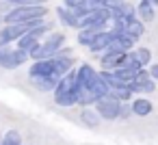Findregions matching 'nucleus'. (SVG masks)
I'll use <instances>...</instances> for the list:
<instances>
[{"label":"nucleus","instance_id":"obj_30","mask_svg":"<svg viewBox=\"0 0 158 145\" xmlns=\"http://www.w3.org/2000/svg\"><path fill=\"white\" fill-rule=\"evenodd\" d=\"M7 11H11V5L7 2V0H0V13H2V15H5Z\"/></svg>","mask_w":158,"mask_h":145},{"label":"nucleus","instance_id":"obj_17","mask_svg":"<svg viewBox=\"0 0 158 145\" xmlns=\"http://www.w3.org/2000/svg\"><path fill=\"white\" fill-rule=\"evenodd\" d=\"M121 59H123V54H113V52H104L102 54V72H115L117 67H119V63H121Z\"/></svg>","mask_w":158,"mask_h":145},{"label":"nucleus","instance_id":"obj_23","mask_svg":"<svg viewBox=\"0 0 158 145\" xmlns=\"http://www.w3.org/2000/svg\"><path fill=\"white\" fill-rule=\"evenodd\" d=\"M80 119H82V123H87L89 128H95L98 123H100V115L93 110V108H82V113H80Z\"/></svg>","mask_w":158,"mask_h":145},{"label":"nucleus","instance_id":"obj_22","mask_svg":"<svg viewBox=\"0 0 158 145\" xmlns=\"http://www.w3.org/2000/svg\"><path fill=\"white\" fill-rule=\"evenodd\" d=\"M108 95H110V97H115V100H119V102H128V100L132 97V91H130V87H128V85H123V87L108 89Z\"/></svg>","mask_w":158,"mask_h":145},{"label":"nucleus","instance_id":"obj_21","mask_svg":"<svg viewBox=\"0 0 158 145\" xmlns=\"http://www.w3.org/2000/svg\"><path fill=\"white\" fill-rule=\"evenodd\" d=\"M100 33V28H80L78 31V44L80 46H91V41L95 39V35Z\"/></svg>","mask_w":158,"mask_h":145},{"label":"nucleus","instance_id":"obj_29","mask_svg":"<svg viewBox=\"0 0 158 145\" xmlns=\"http://www.w3.org/2000/svg\"><path fill=\"white\" fill-rule=\"evenodd\" d=\"M147 74H149L152 80H158V65H152V67L147 69Z\"/></svg>","mask_w":158,"mask_h":145},{"label":"nucleus","instance_id":"obj_20","mask_svg":"<svg viewBox=\"0 0 158 145\" xmlns=\"http://www.w3.org/2000/svg\"><path fill=\"white\" fill-rule=\"evenodd\" d=\"M130 108H132V115L145 117V115H149V113H152V102H149V100H145V97H139V100H134V102L130 104Z\"/></svg>","mask_w":158,"mask_h":145},{"label":"nucleus","instance_id":"obj_11","mask_svg":"<svg viewBox=\"0 0 158 145\" xmlns=\"http://www.w3.org/2000/svg\"><path fill=\"white\" fill-rule=\"evenodd\" d=\"M132 46H134V39H130V37H126V35H117V33H115V39L108 44V48H106L104 52L126 54V52H130V50H132Z\"/></svg>","mask_w":158,"mask_h":145},{"label":"nucleus","instance_id":"obj_3","mask_svg":"<svg viewBox=\"0 0 158 145\" xmlns=\"http://www.w3.org/2000/svg\"><path fill=\"white\" fill-rule=\"evenodd\" d=\"M63 48H65V35L63 33H48L41 39V44L28 56L33 61H44V59H50V56L59 54V50H63Z\"/></svg>","mask_w":158,"mask_h":145},{"label":"nucleus","instance_id":"obj_5","mask_svg":"<svg viewBox=\"0 0 158 145\" xmlns=\"http://www.w3.org/2000/svg\"><path fill=\"white\" fill-rule=\"evenodd\" d=\"M44 20H33V22H24V24H2L0 26V46H9L15 44L20 37H24L31 28L39 26Z\"/></svg>","mask_w":158,"mask_h":145},{"label":"nucleus","instance_id":"obj_28","mask_svg":"<svg viewBox=\"0 0 158 145\" xmlns=\"http://www.w3.org/2000/svg\"><path fill=\"white\" fill-rule=\"evenodd\" d=\"M130 115H132L130 104H123V102H121V108H119V119H128Z\"/></svg>","mask_w":158,"mask_h":145},{"label":"nucleus","instance_id":"obj_25","mask_svg":"<svg viewBox=\"0 0 158 145\" xmlns=\"http://www.w3.org/2000/svg\"><path fill=\"white\" fill-rule=\"evenodd\" d=\"M134 54H136V61H139L141 67H145V65L152 61V52H149L147 48H139V50H134Z\"/></svg>","mask_w":158,"mask_h":145},{"label":"nucleus","instance_id":"obj_9","mask_svg":"<svg viewBox=\"0 0 158 145\" xmlns=\"http://www.w3.org/2000/svg\"><path fill=\"white\" fill-rule=\"evenodd\" d=\"M41 76H56V78H61L52 56L44 59V61H33V65L28 67V78H41Z\"/></svg>","mask_w":158,"mask_h":145},{"label":"nucleus","instance_id":"obj_13","mask_svg":"<svg viewBox=\"0 0 158 145\" xmlns=\"http://www.w3.org/2000/svg\"><path fill=\"white\" fill-rule=\"evenodd\" d=\"M95 76H98V72H95L89 63H82V65L76 69V82H78V87H80V89H87Z\"/></svg>","mask_w":158,"mask_h":145},{"label":"nucleus","instance_id":"obj_8","mask_svg":"<svg viewBox=\"0 0 158 145\" xmlns=\"http://www.w3.org/2000/svg\"><path fill=\"white\" fill-rule=\"evenodd\" d=\"M119 108H121V102L110 97V95H106V97L95 102V113L100 115V119H108V121L119 119Z\"/></svg>","mask_w":158,"mask_h":145},{"label":"nucleus","instance_id":"obj_4","mask_svg":"<svg viewBox=\"0 0 158 145\" xmlns=\"http://www.w3.org/2000/svg\"><path fill=\"white\" fill-rule=\"evenodd\" d=\"M48 33H52V24L44 20L39 26L31 28V31H28L24 37H20V39L15 41V46H18L20 50H24V52H28V54H31V52H33V50H35L39 44H41V39H44Z\"/></svg>","mask_w":158,"mask_h":145},{"label":"nucleus","instance_id":"obj_14","mask_svg":"<svg viewBox=\"0 0 158 145\" xmlns=\"http://www.w3.org/2000/svg\"><path fill=\"white\" fill-rule=\"evenodd\" d=\"M143 33H145V24H143L141 20H136V18H134V20H130V22H126V24H123V28H121V33H119V35H126V37H130V39H134V41H136Z\"/></svg>","mask_w":158,"mask_h":145},{"label":"nucleus","instance_id":"obj_7","mask_svg":"<svg viewBox=\"0 0 158 145\" xmlns=\"http://www.w3.org/2000/svg\"><path fill=\"white\" fill-rule=\"evenodd\" d=\"M110 22V11L104 9V7H98L93 11H89L85 18H80L78 22V31L80 28H100V31H106L104 26Z\"/></svg>","mask_w":158,"mask_h":145},{"label":"nucleus","instance_id":"obj_12","mask_svg":"<svg viewBox=\"0 0 158 145\" xmlns=\"http://www.w3.org/2000/svg\"><path fill=\"white\" fill-rule=\"evenodd\" d=\"M115 39V31H100L98 35H95V39L91 41V46H89V50L93 52V54H100V52H104L106 48H108V44Z\"/></svg>","mask_w":158,"mask_h":145},{"label":"nucleus","instance_id":"obj_33","mask_svg":"<svg viewBox=\"0 0 158 145\" xmlns=\"http://www.w3.org/2000/svg\"><path fill=\"white\" fill-rule=\"evenodd\" d=\"M149 2H152V5H154V7H156V5H158V0H149Z\"/></svg>","mask_w":158,"mask_h":145},{"label":"nucleus","instance_id":"obj_15","mask_svg":"<svg viewBox=\"0 0 158 145\" xmlns=\"http://www.w3.org/2000/svg\"><path fill=\"white\" fill-rule=\"evenodd\" d=\"M56 18L63 26H69V28H78V18L74 15L72 9L67 7H56Z\"/></svg>","mask_w":158,"mask_h":145},{"label":"nucleus","instance_id":"obj_6","mask_svg":"<svg viewBox=\"0 0 158 145\" xmlns=\"http://www.w3.org/2000/svg\"><path fill=\"white\" fill-rule=\"evenodd\" d=\"M28 52L20 50L18 46H0V67L2 69H18L28 61Z\"/></svg>","mask_w":158,"mask_h":145},{"label":"nucleus","instance_id":"obj_2","mask_svg":"<svg viewBox=\"0 0 158 145\" xmlns=\"http://www.w3.org/2000/svg\"><path fill=\"white\" fill-rule=\"evenodd\" d=\"M48 7L46 5H24V7H11V11L5 13V24H24L33 20H46Z\"/></svg>","mask_w":158,"mask_h":145},{"label":"nucleus","instance_id":"obj_1","mask_svg":"<svg viewBox=\"0 0 158 145\" xmlns=\"http://www.w3.org/2000/svg\"><path fill=\"white\" fill-rule=\"evenodd\" d=\"M54 102L63 108L76 106L78 104V95H80V87L76 82V69H69L65 76H61L59 85L54 87Z\"/></svg>","mask_w":158,"mask_h":145},{"label":"nucleus","instance_id":"obj_26","mask_svg":"<svg viewBox=\"0 0 158 145\" xmlns=\"http://www.w3.org/2000/svg\"><path fill=\"white\" fill-rule=\"evenodd\" d=\"M11 7H24V5H46L48 0H7Z\"/></svg>","mask_w":158,"mask_h":145},{"label":"nucleus","instance_id":"obj_24","mask_svg":"<svg viewBox=\"0 0 158 145\" xmlns=\"http://www.w3.org/2000/svg\"><path fill=\"white\" fill-rule=\"evenodd\" d=\"M0 143H2V145H24L18 130H7L2 136H0Z\"/></svg>","mask_w":158,"mask_h":145},{"label":"nucleus","instance_id":"obj_18","mask_svg":"<svg viewBox=\"0 0 158 145\" xmlns=\"http://www.w3.org/2000/svg\"><path fill=\"white\" fill-rule=\"evenodd\" d=\"M87 89H89V91H91L98 100H102V97H106V95H108V87H106V82L100 78V72H98V76L91 80V85H89Z\"/></svg>","mask_w":158,"mask_h":145},{"label":"nucleus","instance_id":"obj_16","mask_svg":"<svg viewBox=\"0 0 158 145\" xmlns=\"http://www.w3.org/2000/svg\"><path fill=\"white\" fill-rule=\"evenodd\" d=\"M59 80L61 78H56V76H41V78H31V85L39 91H54Z\"/></svg>","mask_w":158,"mask_h":145},{"label":"nucleus","instance_id":"obj_31","mask_svg":"<svg viewBox=\"0 0 158 145\" xmlns=\"http://www.w3.org/2000/svg\"><path fill=\"white\" fill-rule=\"evenodd\" d=\"M78 2H80V0H63V7H67V9H74Z\"/></svg>","mask_w":158,"mask_h":145},{"label":"nucleus","instance_id":"obj_10","mask_svg":"<svg viewBox=\"0 0 158 145\" xmlns=\"http://www.w3.org/2000/svg\"><path fill=\"white\" fill-rule=\"evenodd\" d=\"M128 87H130L132 93H152L156 85H154V80L149 78V74H147L145 69H141V72L136 74V78H134Z\"/></svg>","mask_w":158,"mask_h":145},{"label":"nucleus","instance_id":"obj_32","mask_svg":"<svg viewBox=\"0 0 158 145\" xmlns=\"http://www.w3.org/2000/svg\"><path fill=\"white\" fill-rule=\"evenodd\" d=\"M2 24H5V15H2V13H0V26H2Z\"/></svg>","mask_w":158,"mask_h":145},{"label":"nucleus","instance_id":"obj_27","mask_svg":"<svg viewBox=\"0 0 158 145\" xmlns=\"http://www.w3.org/2000/svg\"><path fill=\"white\" fill-rule=\"evenodd\" d=\"M126 0H102V7L104 9H108V11H113V9H117L119 5H123Z\"/></svg>","mask_w":158,"mask_h":145},{"label":"nucleus","instance_id":"obj_19","mask_svg":"<svg viewBox=\"0 0 158 145\" xmlns=\"http://www.w3.org/2000/svg\"><path fill=\"white\" fill-rule=\"evenodd\" d=\"M136 15L139 20L145 24V22H152L154 20V5L149 2V0H141V5L136 7Z\"/></svg>","mask_w":158,"mask_h":145}]
</instances>
